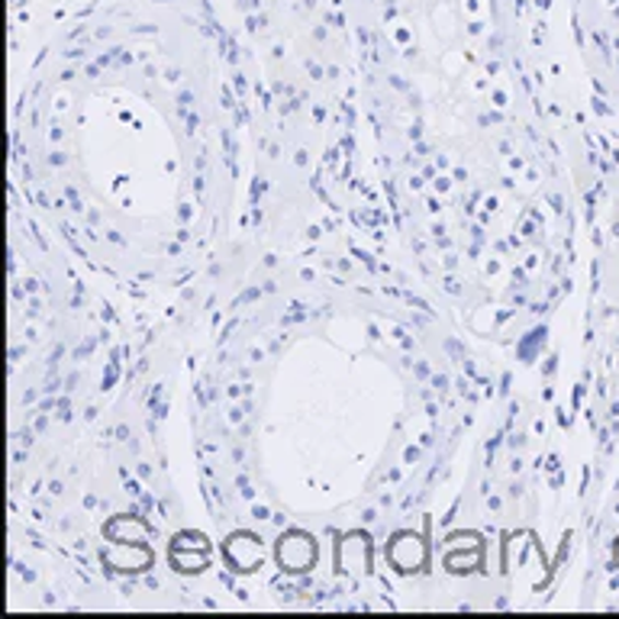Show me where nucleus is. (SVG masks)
Listing matches in <instances>:
<instances>
[]
</instances>
